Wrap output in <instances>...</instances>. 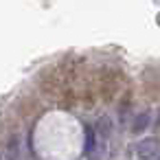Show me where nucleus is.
I'll list each match as a JSON object with an SVG mask.
<instances>
[{
    "label": "nucleus",
    "mask_w": 160,
    "mask_h": 160,
    "mask_svg": "<svg viewBox=\"0 0 160 160\" xmlns=\"http://www.w3.org/2000/svg\"><path fill=\"white\" fill-rule=\"evenodd\" d=\"M136 153H138L140 158L153 160V158L160 153V140H158V138H145V140H140V142L136 145Z\"/></svg>",
    "instance_id": "obj_1"
},
{
    "label": "nucleus",
    "mask_w": 160,
    "mask_h": 160,
    "mask_svg": "<svg viewBox=\"0 0 160 160\" xmlns=\"http://www.w3.org/2000/svg\"><path fill=\"white\" fill-rule=\"evenodd\" d=\"M145 125H147V114H142V116H140V121H136L134 132H142V129H145Z\"/></svg>",
    "instance_id": "obj_2"
},
{
    "label": "nucleus",
    "mask_w": 160,
    "mask_h": 160,
    "mask_svg": "<svg viewBox=\"0 0 160 160\" xmlns=\"http://www.w3.org/2000/svg\"><path fill=\"white\" fill-rule=\"evenodd\" d=\"M153 160H160V153H158V156H156V158H153Z\"/></svg>",
    "instance_id": "obj_3"
},
{
    "label": "nucleus",
    "mask_w": 160,
    "mask_h": 160,
    "mask_svg": "<svg viewBox=\"0 0 160 160\" xmlns=\"http://www.w3.org/2000/svg\"><path fill=\"white\" fill-rule=\"evenodd\" d=\"M158 24H160V13H158Z\"/></svg>",
    "instance_id": "obj_4"
}]
</instances>
